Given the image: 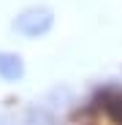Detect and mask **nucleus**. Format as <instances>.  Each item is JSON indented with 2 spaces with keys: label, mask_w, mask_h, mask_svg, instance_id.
Segmentation results:
<instances>
[{
  "label": "nucleus",
  "mask_w": 122,
  "mask_h": 125,
  "mask_svg": "<svg viewBox=\"0 0 122 125\" xmlns=\"http://www.w3.org/2000/svg\"><path fill=\"white\" fill-rule=\"evenodd\" d=\"M14 27L22 33V35H30V38L44 35L52 27V11H46V8H27V11H22V14L16 16Z\"/></svg>",
  "instance_id": "1"
},
{
  "label": "nucleus",
  "mask_w": 122,
  "mask_h": 125,
  "mask_svg": "<svg viewBox=\"0 0 122 125\" xmlns=\"http://www.w3.org/2000/svg\"><path fill=\"white\" fill-rule=\"evenodd\" d=\"M22 71H25V65H22V57H19V54L0 52V76H3V79L14 82V79L22 76Z\"/></svg>",
  "instance_id": "2"
},
{
  "label": "nucleus",
  "mask_w": 122,
  "mask_h": 125,
  "mask_svg": "<svg viewBox=\"0 0 122 125\" xmlns=\"http://www.w3.org/2000/svg\"><path fill=\"white\" fill-rule=\"evenodd\" d=\"M27 125H54V117H52L46 109H30Z\"/></svg>",
  "instance_id": "3"
}]
</instances>
